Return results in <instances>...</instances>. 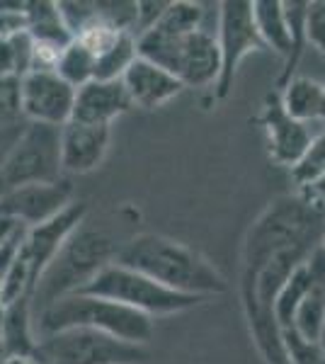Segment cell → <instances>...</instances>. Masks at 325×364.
<instances>
[{"label":"cell","instance_id":"cell-33","mask_svg":"<svg viewBox=\"0 0 325 364\" xmlns=\"http://www.w3.org/2000/svg\"><path fill=\"white\" fill-rule=\"evenodd\" d=\"M25 124H27V122H20V124L3 127V129H0V168H3L5 158L10 156V151H13V146L17 144V139H20V134L25 132Z\"/></svg>","mask_w":325,"mask_h":364},{"label":"cell","instance_id":"cell-26","mask_svg":"<svg viewBox=\"0 0 325 364\" xmlns=\"http://www.w3.org/2000/svg\"><path fill=\"white\" fill-rule=\"evenodd\" d=\"M282 350L289 364H325V350L323 343H313L299 336L294 328H282Z\"/></svg>","mask_w":325,"mask_h":364},{"label":"cell","instance_id":"cell-25","mask_svg":"<svg viewBox=\"0 0 325 364\" xmlns=\"http://www.w3.org/2000/svg\"><path fill=\"white\" fill-rule=\"evenodd\" d=\"M325 178V132L311 139L309 149L299 158V163L292 168V180L299 185V190L313 185Z\"/></svg>","mask_w":325,"mask_h":364},{"label":"cell","instance_id":"cell-3","mask_svg":"<svg viewBox=\"0 0 325 364\" xmlns=\"http://www.w3.org/2000/svg\"><path fill=\"white\" fill-rule=\"evenodd\" d=\"M122 243L105 228L85 226L70 236L51 265L44 269L37 289L32 294V309L39 314L56 299L80 291L102 267L117 260Z\"/></svg>","mask_w":325,"mask_h":364},{"label":"cell","instance_id":"cell-16","mask_svg":"<svg viewBox=\"0 0 325 364\" xmlns=\"http://www.w3.org/2000/svg\"><path fill=\"white\" fill-rule=\"evenodd\" d=\"M313 262V282L311 289L306 291L304 301L299 304L294 314L292 328L313 343H323L325 333V252L318 248L311 255Z\"/></svg>","mask_w":325,"mask_h":364},{"label":"cell","instance_id":"cell-2","mask_svg":"<svg viewBox=\"0 0 325 364\" xmlns=\"http://www.w3.org/2000/svg\"><path fill=\"white\" fill-rule=\"evenodd\" d=\"M68 328H90V331L105 333V336L124 340V343L149 345L153 331H156V318L124 306V304L82 294V291L56 299L39 314H34L37 340L58 331H68Z\"/></svg>","mask_w":325,"mask_h":364},{"label":"cell","instance_id":"cell-31","mask_svg":"<svg viewBox=\"0 0 325 364\" xmlns=\"http://www.w3.org/2000/svg\"><path fill=\"white\" fill-rule=\"evenodd\" d=\"M25 236H27V226H20L17 231L0 245V284H3V277L10 272V267L15 265L17 255L22 250V243H25Z\"/></svg>","mask_w":325,"mask_h":364},{"label":"cell","instance_id":"cell-21","mask_svg":"<svg viewBox=\"0 0 325 364\" xmlns=\"http://www.w3.org/2000/svg\"><path fill=\"white\" fill-rule=\"evenodd\" d=\"M311 282H313V262L309 257V260L301 262V265L289 274V279L284 282V287H282L279 294L275 299L272 316H275L279 331L282 328H292L294 314H297L299 304L304 301L306 291L311 289Z\"/></svg>","mask_w":325,"mask_h":364},{"label":"cell","instance_id":"cell-34","mask_svg":"<svg viewBox=\"0 0 325 364\" xmlns=\"http://www.w3.org/2000/svg\"><path fill=\"white\" fill-rule=\"evenodd\" d=\"M301 192H304V195L309 197L311 202H316L318 207L325 211V178H321L318 182H313V185H309V187H304Z\"/></svg>","mask_w":325,"mask_h":364},{"label":"cell","instance_id":"cell-4","mask_svg":"<svg viewBox=\"0 0 325 364\" xmlns=\"http://www.w3.org/2000/svg\"><path fill=\"white\" fill-rule=\"evenodd\" d=\"M85 214L87 204L73 202L46 224L27 228L20 255H17L15 265L10 267V272L5 274L3 284H0V296H3L5 304L25 296L32 299L44 269L51 265V260L58 255L63 243L85 224Z\"/></svg>","mask_w":325,"mask_h":364},{"label":"cell","instance_id":"cell-14","mask_svg":"<svg viewBox=\"0 0 325 364\" xmlns=\"http://www.w3.org/2000/svg\"><path fill=\"white\" fill-rule=\"evenodd\" d=\"M134 109L122 80H90L75 90V105L70 122L95 127H112V122Z\"/></svg>","mask_w":325,"mask_h":364},{"label":"cell","instance_id":"cell-12","mask_svg":"<svg viewBox=\"0 0 325 364\" xmlns=\"http://www.w3.org/2000/svg\"><path fill=\"white\" fill-rule=\"evenodd\" d=\"M257 124L262 127L265 141H267V154L275 163L287 168H294L304 151L311 144V132L306 124L292 119L282 107L279 92H270L262 102V109L257 114Z\"/></svg>","mask_w":325,"mask_h":364},{"label":"cell","instance_id":"cell-7","mask_svg":"<svg viewBox=\"0 0 325 364\" xmlns=\"http://www.w3.org/2000/svg\"><path fill=\"white\" fill-rule=\"evenodd\" d=\"M61 178V129L27 122L25 132L0 168V197L20 187L44 185Z\"/></svg>","mask_w":325,"mask_h":364},{"label":"cell","instance_id":"cell-29","mask_svg":"<svg viewBox=\"0 0 325 364\" xmlns=\"http://www.w3.org/2000/svg\"><path fill=\"white\" fill-rule=\"evenodd\" d=\"M27 32V3H0V37Z\"/></svg>","mask_w":325,"mask_h":364},{"label":"cell","instance_id":"cell-36","mask_svg":"<svg viewBox=\"0 0 325 364\" xmlns=\"http://www.w3.org/2000/svg\"><path fill=\"white\" fill-rule=\"evenodd\" d=\"M0 364H39L34 357H22V355H15V357H3Z\"/></svg>","mask_w":325,"mask_h":364},{"label":"cell","instance_id":"cell-35","mask_svg":"<svg viewBox=\"0 0 325 364\" xmlns=\"http://www.w3.org/2000/svg\"><path fill=\"white\" fill-rule=\"evenodd\" d=\"M20 226H22V224H17L15 219H10V216H3V214H0V245H3L10 236H13V233H15Z\"/></svg>","mask_w":325,"mask_h":364},{"label":"cell","instance_id":"cell-27","mask_svg":"<svg viewBox=\"0 0 325 364\" xmlns=\"http://www.w3.org/2000/svg\"><path fill=\"white\" fill-rule=\"evenodd\" d=\"M20 80L17 78H0V129L20 124Z\"/></svg>","mask_w":325,"mask_h":364},{"label":"cell","instance_id":"cell-8","mask_svg":"<svg viewBox=\"0 0 325 364\" xmlns=\"http://www.w3.org/2000/svg\"><path fill=\"white\" fill-rule=\"evenodd\" d=\"M216 39L218 51H221V73H218L214 92L218 100H226L233 90L240 63L255 51H265L255 20H252V3H247V0L218 3Z\"/></svg>","mask_w":325,"mask_h":364},{"label":"cell","instance_id":"cell-18","mask_svg":"<svg viewBox=\"0 0 325 364\" xmlns=\"http://www.w3.org/2000/svg\"><path fill=\"white\" fill-rule=\"evenodd\" d=\"M252 20H255L265 49H272L287 61L292 56V29H289L284 3L282 0H255Z\"/></svg>","mask_w":325,"mask_h":364},{"label":"cell","instance_id":"cell-32","mask_svg":"<svg viewBox=\"0 0 325 364\" xmlns=\"http://www.w3.org/2000/svg\"><path fill=\"white\" fill-rule=\"evenodd\" d=\"M170 3H153V0H139L136 3V37L144 34L146 29H151L158 20L163 17V13L168 10Z\"/></svg>","mask_w":325,"mask_h":364},{"label":"cell","instance_id":"cell-15","mask_svg":"<svg viewBox=\"0 0 325 364\" xmlns=\"http://www.w3.org/2000/svg\"><path fill=\"white\" fill-rule=\"evenodd\" d=\"M122 83L127 87V95L132 100V105L141 109L163 107V105H168L170 100L185 90V85L170 70L156 66V63L146 61L141 56L129 66Z\"/></svg>","mask_w":325,"mask_h":364},{"label":"cell","instance_id":"cell-9","mask_svg":"<svg viewBox=\"0 0 325 364\" xmlns=\"http://www.w3.org/2000/svg\"><path fill=\"white\" fill-rule=\"evenodd\" d=\"M75 87L56 70H32L20 78V109L29 124L66 127L73 117Z\"/></svg>","mask_w":325,"mask_h":364},{"label":"cell","instance_id":"cell-13","mask_svg":"<svg viewBox=\"0 0 325 364\" xmlns=\"http://www.w3.org/2000/svg\"><path fill=\"white\" fill-rule=\"evenodd\" d=\"M112 127L68 122L61 127V168L70 175H85L102 166L110 151Z\"/></svg>","mask_w":325,"mask_h":364},{"label":"cell","instance_id":"cell-38","mask_svg":"<svg viewBox=\"0 0 325 364\" xmlns=\"http://www.w3.org/2000/svg\"><path fill=\"white\" fill-rule=\"evenodd\" d=\"M318 119L325 122V90H323V102H321V117H318Z\"/></svg>","mask_w":325,"mask_h":364},{"label":"cell","instance_id":"cell-17","mask_svg":"<svg viewBox=\"0 0 325 364\" xmlns=\"http://www.w3.org/2000/svg\"><path fill=\"white\" fill-rule=\"evenodd\" d=\"M37 348V333H34V309L32 299H17V301L5 304L3 318V343L0 352L3 357H32Z\"/></svg>","mask_w":325,"mask_h":364},{"label":"cell","instance_id":"cell-1","mask_svg":"<svg viewBox=\"0 0 325 364\" xmlns=\"http://www.w3.org/2000/svg\"><path fill=\"white\" fill-rule=\"evenodd\" d=\"M158 284L187 296L214 299L228 291V282L199 250L161 233H139L122 243L117 260Z\"/></svg>","mask_w":325,"mask_h":364},{"label":"cell","instance_id":"cell-22","mask_svg":"<svg viewBox=\"0 0 325 364\" xmlns=\"http://www.w3.org/2000/svg\"><path fill=\"white\" fill-rule=\"evenodd\" d=\"M95 66H97V56L92 54L85 44L73 39V42L61 51L54 70L68 85H73L75 90H78V87H82L85 83L95 80Z\"/></svg>","mask_w":325,"mask_h":364},{"label":"cell","instance_id":"cell-24","mask_svg":"<svg viewBox=\"0 0 325 364\" xmlns=\"http://www.w3.org/2000/svg\"><path fill=\"white\" fill-rule=\"evenodd\" d=\"M139 58L136 51V37L134 34H122L107 51L97 56L95 66V80H122L129 66Z\"/></svg>","mask_w":325,"mask_h":364},{"label":"cell","instance_id":"cell-20","mask_svg":"<svg viewBox=\"0 0 325 364\" xmlns=\"http://www.w3.org/2000/svg\"><path fill=\"white\" fill-rule=\"evenodd\" d=\"M27 32L34 42L66 49L73 34L58 13V3H27Z\"/></svg>","mask_w":325,"mask_h":364},{"label":"cell","instance_id":"cell-23","mask_svg":"<svg viewBox=\"0 0 325 364\" xmlns=\"http://www.w3.org/2000/svg\"><path fill=\"white\" fill-rule=\"evenodd\" d=\"M306 10H309V3L304 0H292V3H284V13L289 20V29H292V56L284 61V70H282L277 85L284 87L289 80L297 75V68L304 58V51L309 46V39H306Z\"/></svg>","mask_w":325,"mask_h":364},{"label":"cell","instance_id":"cell-30","mask_svg":"<svg viewBox=\"0 0 325 364\" xmlns=\"http://www.w3.org/2000/svg\"><path fill=\"white\" fill-rule=\"evenodd\" d=\"M252 343L255 348L260 350V355L265 357L267 364H289L287 357H284V350H282V338H279V328H272L267 333H255L252 336Z\"/></svg>","mask_w":325,"mask_h":364},{"label":"cell","instance_id":"cell-5","mask_svg":"<svg viewBox=\"0 0 325 364\" xmlns=\"http://www.w3.org/2000/svg\"><path fill=\"white\" fill-rule=\"evenodd\" d=\"M82 294L102 296L110 301L124 304V306L141 311V314L151 316H173L182 314V311H190L194 306H202L206 299L202 296H187L180 291H173L168 287L158 284L146 274L136 272L132 267H124L119 262H112V265L102 267L100 272L82 287Z\"/></svg>","mask_w":325,"mask_h":364},{"label":"cell","instance_id":"cell-10","mask_svg":"<svg viewBox=\"0 0 325 364\" xmlns=\"http://www.w3.org/2000/svg\"><path fill=\"white\" fill-rule=\"evenodd\" d=\"M68 204H73V182L63 175L56 182L27 185L0 197V214L10 216L27 228H34L61 214Z\"/></svg>","mask_w":325,"mask_h":364},{"label":"cell","instance_id":"cell-6","mask_svg":"<svg viewBox=\"0 0 325 364\" xmlns=\"http://www.w3.org/2000/svg\"><path fill=\"white\" fill-rule=\"evenodd\" d=\"M32 357L39 364H141L151 352L90 328H68L39 338Z\"/></svg>","mask_w":325,"mask_h":364},{"label":"cell","instance_id":"cell-11","mask_svg":"<svg viewBox=\"0 0 325 364\" xmlns=\"http://www.w3.org/2000/svg\"><path fill=\"white\" fill-rule=\"evenodd\" d=\"M170 73L185 87L216 85L218 73H221V51H218L216 29L204 22L194 32L185 34L177 42Z\"/></svg>","mask_w":325,"mask_h":364},{"label":"cell","instance_id":"cell-37","mask_svg":"<svg viewBox=\"0 0 325 364\" xmlns=\"http://www.w3.org/2000/svg\"><path fill=\"white\" fill-rule=\"evenodd\" d=\"M3 318H5V301L0 296V343H3Z\"/></svg>","mask_w":325,"mask_h":364},{"label":"cell","instance_id":"cell-28","mask_svg":"<svg viewBox=\"0 0 325 364\" xmlns=\"http://www.w3.org/2000/svg\"><path fill=\"white\" fill-rule=\"evenodd\" d=\"M306 39L325 58V3L321 0H313L306 10Z\"/></svg>","mask_w":325,"mask_h":364},{"label":"cell","instance_id":"cell-19","mask_svg":"<svg viewBox=\"0 0 325 364\" xmlns=\"http://www.w3.org/2000/svg\"><path fill=\"white\" fill-rule=\"evenodd\" d=\"M323 90H325V85H321L318 80L304 78V75H294L279 92L282 107H284V112L292 117V119L301 122V124H309V122L321 117Z\"/></svg>","mask_w":325,"mask_h":364},{"label":"cell","instance_id":"cell-39","mask_svg":"<svg viewBox=\"0 0 325 364\" xmlns=\"http://www.w3.org/2000/svg\"><path fill=\"white\" fill-rule=\"evenodd\" d=\"M321 250L325 252V233H323V240H321Z\"/></svg>","mask_w":325,"mask_h":364}]
</instances>
